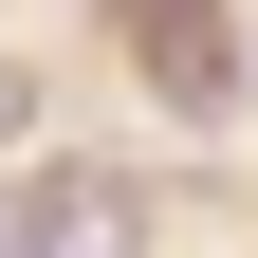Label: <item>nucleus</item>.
Segmentation results:
<instances>
[{"label": "nucleus", "mask_w": 258, "mask_h": 258, "mask_svg": "<svg viewBox=\"0 0 258 258\" xmlns=\"http://www.w3.org/2000/svg\"><path fill=\"white\" fill-rule=\"evenodd\" d=\"M0 258H129V184L111 166H19L0 184Z\"/></svg>", "instance_id": "f257e3e1"}, {"label": "nucleus", "mask_w": 258, "mask_h": 258, "mask_svg": "<svg viewBox=\"0 0 258 258\" xmlns=\"http://www.w3.org/2000/svg\"><path fill=\"white\" fill-rule=\"evenodd\" d=\"M129 55L166 111H221V0H129Z\"/></svg>", "instance_id": "f03ea898"}, {"label": "nucleus", "mask_w": 258, "mask_h": 258, "mask_svg": "<svg viewBox=\"0 0 258 258\" xmlns=\"http://www.w3.org/2000/svg\"><path fill=\"white\" fill-rule=\"evenodd\" d=\"M19 129H37V92H19V74H0V148H19Z\"/></svg>", "instance_id": "7ed1b4c3"}]
</instances>
